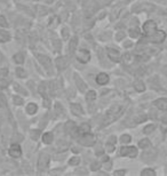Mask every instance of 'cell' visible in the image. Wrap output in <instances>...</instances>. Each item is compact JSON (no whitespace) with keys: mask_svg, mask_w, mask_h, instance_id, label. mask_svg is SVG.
Returning a JSON list of instances; mask_svg holds the SVG:
<instances>
[{"mask_svg":"<svg viewBox=\"0 0 167 176\" xmlns=\"http://www.w3.org/2000/svg\"><path fill=\"white\" fill-rule=\"evenodd\" d=\"M122 111H124V109L121 108V107H119V105H113L108 111V113H107V121L108 122H112V121L117 120L122 114Z\"/></svg>","mask_w":167,"mask_h":176,"instance_id":"obj_1","label":"cell"},{"mask_svg":"<svg viewBox=\"0 0 167 176\" xmlns=\"http://www.w3.org/2000/svg\"><path fill=\"white\" fill-rule=\"evenodd\" d=\"M156 9V7L152 4H149V2H141V4H138L133 7V11L134 13H141V11H148V13H151Z\"/></svg>","mask_w":167,"mask_h":176,"instance_id":"obj_2","label":"cell"},{"mask_svg":"<svg viewBox=\"0 0 167 176\" xmlns=\"http://www.w3.org/2000/svg\"><path fill=\"white\" fill-rule=\"evenodd\" d=\"M157 30H158V29H157V23H156L155 21L149 20V21H147V22L143 24V32L147 34L148 37L152 36Z\"/></svg>","mask_w":167,"mask_h":176,"instance_id":"obj_3","label":"cell"},{"mask_svg":"<svg viewBox=\"0 0 167 176\" xmlns=\"http://www.w3.org/2000/svg\"><path fill=\"white\" fill-rule=\"evenodd\" d=\"M79 143L84 147H92L93 144L95 143V136L89 134V133H86V134H81V137L78 140Z\"/></svg>","mask_w":167,"mask_h":176,"instance_id":"obj_4","label":"cell"},{"mask_svg":"<svg viewBox=\"0 0 167 176\" xmlns=\"http://www.w3.org/2000/svg\"><path fill=\"white\" fill-rule=\"evenodd\" d=\"M166 39V32L162 30H157L152 36H150V41L153 44H161Z\"/></svg>","mask_w":167,"mask_h":176,"instance_id":"obj_5","label":"cell"},{"mask_svg":"<svg viewBox=\"0 0 167 176\" xmlns=\"http://www.w3.org/2000/svg\"><path fill=\"white\" fill-rule=\"evenodd\" d=\"M76 58L80 63H87L91 61V53L87 49H79L76 53Z\"/></svg>","mask_w":167,"mask_h":176,"instance_id":"obj_6","label":"cell"},{"mask_svg":"<svg viewBox=\"0 0 167 176\" xmlns=\"http://www.w3.org/2000/svg\"><path fill=\"white\" fill-rule=\"evenodd\" d=\"M107 54H108V57H109L112 62L118 63L121 61L120 53H119V51H117L116 48H108L107 49Z\"/></svg>","mask_w":167,"mask_h":176,"instance_id":"obj_7","label":"cell"},{"mask_svg":"<svg viewBox=\"0 0 167 176\" xmlns=\"http://www.w3.org/2000/svg\"><path fill=\"white\" fill-rule=\"evenodd\" d=\"M37 60L44 65V68L48 70V71H52V62H51V58L46 55H41V54H38L37 55Z\"/></svg>","mask_w":167,"mask_h":176,"instance_id":"obj_8","label":"cell"},{"mask_svg":"<svg viewBox=\"0 0 167 176\" xmlns=\"http://www.w3.org/2000/svg\"><path fill=\"white\" fill-rule=\"evenodd\" d=\"M8 153L12 158H20L22 156V149L20 147V144H12L8 150Z\"/></svg>","mask_w":167,"mask_h":176,"instance_id":"obj_9","label":"cell"},{"mask_svg":"<svg viewBox=\"0 0 167 176\" xmlns=\"http://www.w3.org/2000/svg\"><path fill=\"white\" fill-rule=\"evenodd\" d=\"M48 162H49V156L46 153H40L39 159H38V168L40 171L45 169L47 166H48Z\"/></svg>","mask_w":167,"mask_h":176,"instance_id":"obj_10","label":"cell"},{"mask_svg":"<svg viewBox=\"0 0 167 176\" xmlns=\"http://www.w3.org/2000/svg\"><path fill=\"white\" fill-rule=\"evenodd\" d=\"M73 79H75L76 85H77V87H78V89H79V91H82V93L86 91L87 85L85 84V82H84V80H82L80 77H79V74H78V73L73 74Z\"/></svg>","mask_w":167,"mask_h":176,"instance_id":"obj_11","label":"cell"},{"mask_svg":"<svg viewBox=\"0 0 167 176\" xmlns=\"http://www.w3.org/2000/svg\"><path fill=\"white\" fill-rule=\"evenodd\" d=\"M109 76L107 73H104V72H101V73H98L96 76V82H97L98 85L103 86V85H107L108 82H109Z\"/></svg>","mask_w":167,"mask_h":176,"instance_id":"obj_12","label":"cell"},{"mask_svg":"<svg viewBox=\"0 0 167 176\" xmlns=\"http://www.w3.org/2000/svg\"><path fill=\"white\" fill-rule=\"evenodd\" d=\"M71 112L75 114V116H81V114L84 113L81 105L80 104H78V103H73V104H71Z\"/></svg>","mask_w":167,"mask_h":176,"instance_id":"obj_13","label":"cell"},{"mask_svg":"<svg viewBox=\"0 0 167 176\" xmlns=\"http://www.w3.org/2000/svg\"><path fill=\"white\" fill-rule=\"evenodd\" d=\"M155 105L159 110H167V98H158V100H156Z\"/></svg>","mask_w":167,"mask_h":176,"instance_id":"obj_14","label":"cell"},{"mask_svg":"<svg viewBox=\"0 0 167 176\" xmlns=\"http://www.w3.org/2000/svg\"><path fill=\"white\" fill-rule=\"evenodd\" d=\"M134 88H135V91H138V93H142V91H145L147 86L144 85V82L142 80H136V81L134 82Z\"/></svg>","mask_w":167,"mask_h":176,"instance_id":"obj_15","label":"cell"},{"mask_svg":"<svg viewBox=\"0 0 167 176\" xmlns=\"http://www.w3.org/2000/svg\"><path fill=\"white\" fill-rule=\"evenodd\" d=\"M11 40V33L6 30H0V42H7Z\"/></svg>","mask_w":167,"mask_h":176,"instance_id":"obj_16","label":"cell"},{"mask_svg":"<svg viewBox=\"0 0 167 176\" xmlns=\"http://www.w3.org/2000/svg\"><path fill=\"white\" fill-rule=\"evenodd\" d=\"M66 66V62L62 56H60L56 58V68H57L58 71H62L63 69H65Z\"/></svg>","mask_w":167,"mask_h":176,"instance_id":"obj_17","label":"cell"},{"mask_svg":"<svg viewBox=\"0 0 167 176\" xmlns=\"http://www.w3.org/2000/svg\"><path fill=\"white\" fill-rule=\"evenodd\" d=\"M54 141V135H53V133H45L44 135H42V142L45 143V144H51L53 143Z\"/></svg>","mask_w":167,"mask_h":176,"instance_id":"obj_18","label":"cell"},{"mask_svg":"<svg viewBox=\"0 0 167 176\" xmlns=\"http://www.w3.org/2000/svg\"><path fill=\"white\" fill-rule=\"evenodd\" d=\"M38 111V107H37V104L36 103H29L28 105H26V112L28 114H35L36 112Z\"/></svg>","mask_w":167,"mask_h":176,"instance_id":"obj_19","label":"cell"},{"mask_svg":"<svg viewBox=\"0 0 167 176\" xmlns=\"http://www.w3.org/2000/svg\"><path fill=\"white\" fill-rule=\"evenodd\" d=\"M13 60H14V62L16 63V64H23L24 63V54L23 53H16L14 57H13Z\"/></svg>","mask_w":167,"mask_h":176,"instance_id":"obj_20","label":"cell"},{"mask_svg":"<svg viewBox=\"0 0 167 176\" xmlns=\"http://www.w3.org/2000/svg\"><path fill=\"white\" fill-rule=\"evenodd\" d=\"M77 45H78V37H73L72 39L70 40V44H69V51L70 53H73L77 48Z\"/></svg>","mask_w":167,"mask_h":176,"instance_id":"obj_21","label":"cell"},{"mask_svg":"<svg viewBox=\"0 0 167 176\" xmlns=\"http://www.w3.org/2000/svg\"><path fill=\"white\" fill-rule=\"evenodd\" d=\"M121 60H122V62L125 63L126 65H128V64H131V63H133V61H134V57H133L132 54H129V53H126L124 56L121 57Z\"/></svg>","mask_w":167,"mask_h":176,"instance_id":"obj_22","label":"cell"},{"mask_svg":"<svg viewBox=\"0 0 167 176\" xmlns=\"http://www.w3.org/2000/svg\"><path fill=\"white\" fill-rule=\"evenodd\" d=\"M138 156V149L135 147H128V152H127L126 157H129V158H135Z\"/></svg>","mask_w":167,"mask_h":176,"instance_id":"obj_23","label":"cell"},{"mask_svg":"<svg viewBox=\"0 0 167 176\" xmlns=\"http://www.w3.org/2000/svg\"><path fill=\"white\" fill-rule=\"evenodd\" d=\"M89 131H91V126L88 125V124H82V125L78 128V133H80V134L89 133Z\"/></svg>","mask_w":167,"mask_h":176,"instance_id":"obj_24","label":"cell"},{"mask_svg":"<svg viewBox=\"0 0 167 176\" xmlns=\"http://www.w3.org/2000/svg\"><path fill=\"white\" fill-rule=\"evenodd\" d=\"M150 147V141L148 138H142L138 142V148L140 149H148Z\"/></svg>","mask_w":167,"mask_h":176,"instance_id":"obj_25","label":"cell"},{"mask_svg":"<svg viewBox=\"0 0 167 176\" xmlns=\"http://www.w3.org/2000/svg\"><path fill=\"white\" fill-rule=\"evenodd\" d=\"M128 34H129V37H132V38H138V36H140V29L138 28H132L128 30Z\"/></svg>","mask_w":167,"mask_h":176,"instance_id":"obj_26","label":"cell"},{"mask_svg":"<svg viewBox=\"0 0 167 176\" xmlns=\"http://www.w3.org/2000/svg\"><path fill=\"white\" fill-rule=\"evenodd\" d=\"M96 98V93L94 91H88L86 94V101L87 102H93Z\"/></svg>","mask_w":167,"mask_h":176,"instance_id":"obj_27","label":"cell"},{"mask_svg":"<svg viewBox=\"0 0 167 176\" xmlns=\"http://www.w3.org/2000/svg\"><path fill=\"white\" fill-rule=\"evenodd\" d=\"M30 136H31V138L33 141H37L39 138V136H40V131L39 129H32V131H30Z\"/></svg>","mask_w":167,"mask_h":176,"instance_id":"obj_28","label":"cell"},{"mask_svg":"<svg viewBox=\"0 0 167 176\" xmlns=\"http://www.w3.org/2000/svg\"><path fill=\"white\" fill-rule=\"evenodd\" d=\"M141 175L142 176H156V171L153 169H150V168H145L141 171Z\"/></svg>","mask_w":167,"mask_h":176,"instance_id":"obj_29","label":"cell"},{"mask_svg":"<svg viewBox=\"0 0 167 176\" xmlns=\"http://www.w3.org/2000/svg\"><path fill=\"white\" fill-rule=\"evenodd\" d=\"M131 141H132V136H131V135H128V134H124V135H121L120 136V142L124 143V144L129 143Z\"/></svg>","mask_w":167,"mask_h":176,"instance_id":"obj_30","label":"cell"},{"mask_svg":"<svg viewBox=\"0 0 167 176\" xmlns=\"http://www.w3.org/2000/svg\"><path fill=\"white\" fill-rule=\"evenodd\" d=\"M79 164H80V158L79 157H72L69 160V165L71 166H78Z\"/></svg>","mask_w":167,"mask_h":176,"instance_id":"obj_31","label":"cell"},{"mask_svg":"<svg viewBox=\"0 0 167 176\" xmlns=\"http://www.w3.org/2000/svg\"><path fill=\"white\" fill-rule=\"evenodd\" d=\"M156 129V126L155 125H148L147 127H144L143 133L144 134H151L152 131Z\"/></svg>","mask_w":167,"mask_h":176,"instance_id":"obj_32","label":"cell"},{"mask_svg":"<svg viewBox=\"0 0 167 176\" xmlns=\"http://www.w3.org/2000/svg\"><path fill=\"white\" fill-rule=\"evenodd\" d=\"M0 26L1 28H8L9 26V24H8V22H7L6 17L5 16H0Z\"/></svg>","mask_w":167,"mask_h":176,"instance_id":"obj_33","label":"cell"},{"mask_svg":"<svg viewBox=\"0 0 167 176\" xmlns=\"http://www.w3.org/2000/svg\"><path fill=\"white\" fill-rule=\"evenodd\" d=\"M16 74H17V77H20V78H25L26 77V72L21 66L16 69Z\"/></svg>","mask_w":167,"mask_h":176,"instance_id":"obj_34","label":"cell"},{"mask_svg":"<svg viewBox=\"0 0 167 176\" xmlns=\"http://www.w3.org/2000/svg\"><path fill=\"white\" fill-rule=\"evenodd\" d=\"M13 102H14V104H16V105H22L23 104V98L20 96H14L13 97Z\"/></svg>","mask_w":167,"mask_h":176,"instance_id":"obj_35","label":"cell"},{"mask_svg":"<svg viewBox=\"0 0 167 176\" xmlns=\"http://www.w3.org/2000/svg\"><path fill=\"white\" fill-rule=\"evenodd\" d=\"M127 152H128V147H122V148H120V150H119V156H120V157H126Z\"/></svg>","mask_w":167,"mask_h":176,"instance_id":"obj_36","label":"cell"},{"mask_svg":"<svg viewBox=\"0 0 167 176\" xmlns=\"http://www.w3.org/2000/svg\"><path fill=\"white\" fill-rule=\"evenodd\" d=\"M100 167H101V164L97 162V161H94L92 165H91V169H92L93 171H98Z\"/></svg>","mask_w":167,"mask_h":176,"instance_id":"obj_37","label":"cell"},{"mask_svg":"<svg viewBox=\"0 0 167 176\" xmlns=\"http://www.w3.org/2000/svg\"><path fill=\"white\" fill-rule=\"evenodd\" d=\"M105 149H107L108 152H113V151H115V144L107 143V144H105Z\"/></svg>","mask_w":167,"mask_h":176,"instance_id":"obj_38","label":"cell"},{"mask_svg":"<svg viewBox=\"0 0 167 176\" xmlns=\"http://www.w3.org/2000/svg\"><path fill=\"white\" fill-rule=\"evenodd\" d=\"M0 105H2V107H6L7 105V101L6 98H5V95L1 94V93H0Z\"/></svg>","mask_w":167,"mask_h":176,"instance_id":"obj_39","label":"cell"},{"mask_svg":"<svg viewBox=\"0 0 167 176\" xmlns=\"http://www.w3.org/2000/svg\"><path fill=\"white\" fill-rule=\"evenodd\" d=\"M125 38V33L122 32V31H119L118 33L116 34V40H118V41H120V40H122Z\"/></svg>","mask_w":167,"mask_h":176,"instance_id":"obj_40","label":"cell"},{"mask_svg":"<svg viewBox=\"0 0 167 176\" xmlns=\"http://www.w3.org/2000/svg\"><path fill=\"white\" fill-rule=\"evenodd\" d=\"M62 36H63V38L68 39V38H69V29L68 28L62 29Z\"/></svg>","mask_w":167,"mask_h":176,"instance_id":"obj_41","label":"cell"},{"mask_svg":"<svg viewBox=\"0 0 167 176\" xmlns=\"http://www.w3.org/2000/svg\"><path fill=\"white\" fill-rule=\"evenodd\" d=\"M145 119H147L145 116H140V117H136V118H135V120H136L135 122H136V124H141V122H143Z\"/></svg>","mask_w":167,"mask_h":176,"instance_id":"obj_42","label":"cell"},{"mask_svg":"<svg viewBox=\"0 0 167 176\" xmlns=\"http://www.w3.org/2000/svg\"><path fill=\"white\" fill-rule=\"evenodd\" d=\"M116 142H117V137H116L115 135H112V136H110L109 138H108V142H107V143H111V144H116Z\"/></svg>","mask_w":167,"mask_h":176,"instance_id":"obj_43","label":"cell"},{"mask_svg":"<svg viewBox=\"0 0 167 176\" xmlns=\"http://www.w3.org/2000/svg\"><path fill=\"white\" fill-rule=\"evenodd\" d=\"M125 174H126V171H124V169H122V171H116L115 173H113V175L115 176H124Z\"/></svg>","mask_w":167,"mask_h":176,"instance_id":"obj_44","label":"cell"},{"mask_svg":"<svg viewBox=\"0 0 167 176\" xmlns=\"http://www.w3.org/2000/svg\"><path fill=\"white\" fill-rule=\"evenodd\" d=\"M104 167H105V169H110L111 167H112V162L110 161V160H108V161H105V162H103Z\"/></svg>","mask_w":167,"mask_h":176,"instance_id":"obj_45","label":"cell"},{"mask_svg":"<svg viewBox=\"0 0 167 176\" xmlns=\"http://www.w3.org/2000/svg\"><path fill=\"white\" fill-rule=\"evenodd\" d=\"M15 89H16V91H22V93H23V95H28V94H26V91H24L23 88H21V87H18L17 85H15Z\"/></svg>","mask_w":167,"mask_h":176,"instance_id":"obj_46","label":"cell"},{"mask_svg":"<svg viewBox=\"0 0 167 176\" xmlns=\"http://www.w3.org/2000/svg\"><path fill=\"white\" fill-rule=\"evenodd\" d=\"M132 41H126V42H125V44H124V47H125V48H127V47H132Z\"/></svg>","mask_w":167,"mask_h":176,"instance_id":"obj_47","label":"cell"},{"mask_svg":"<svg viewBox=\"0 0 167 176\" xmlns=\"http://www.w3.org/2000/svg\"><path fill=\"white\" fill-rule=\"evenodd\" d=\"M101 160H102V162H105V161H108V160H110V159L108 156H103V157H101Z\"/></svg>","mask_w":167,"mask_h":176,"instance_id":"obj_48","label":"cell"},{"mask_svg":"<svg viewBox=\"0 0 167 176\" xmlns=\"http://www.w3.org/2000/svg\"><path fill=\"white\" fill-rule=\"evenodd\" d=\"M162 73L166 74V76H167V65H166V66H165L164 69H162Z\"/></svg>","mask_w":167,"mask_h":176,"instance_id":"obj_49","label":"cell"},{"mask_svg":"<svg viewBox=\"0 0 167 176\" xmlns=\"http://www.w3.org/2000/svg\"><path fill=\"white\" fill-rule=\"evenodd\" d=\"M162 121H164L165 124H167V114L165 116V117H164V118H162Z\"/></svg>","mask_w":167,"mask_h":176,"instance_id":"obj_50","label":"cell"},{"mask_svg":"<svg viewBox=\"0 0 167 176\" xmlns=\"http://www.w3.org/2000/svg\"><path fill=\"white\" fill-rule=\"evenodd\" d=\"M165 48H167V40L165 41Z\"/></svg>","mask_w":167,"mask_h":176,"instance_id":"obj_51","label":"cell"},{"mask_svg":"<svg viewBox=\"0 0 167 176\" xmlns=\"http://www.w3.org/2000/svg\"><path fill=\"white\" fill-rule=\"evenodd\" d=\"M35 1H38V0H35Z\"/></svg>","mask_w":167,"mask_h":176,"instance_id":"obj_52","label":"cell"}]
</instances>
